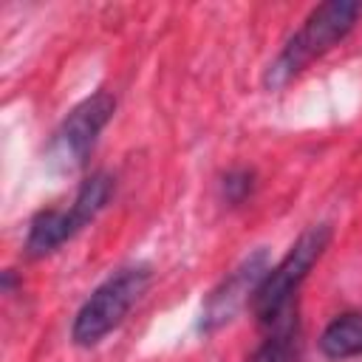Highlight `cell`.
<instances>
[{
  "instance_id": "6da1fadb",
  "label": "cell",
  "mask_w": 362,
  "mask_h": 362,
  "mask_svg": "<svg viewBox=\"0 0 362 362\" xmlns=\"http://www.w3.org/2000/svg\"><path fill=\"white\" fill-rule=\"evenodd\" d=\"M359 3L354 0H328L320 3L305 23L288 37V42L280 48V54L269 62L263 74V85L269 90L286 88L297 74H303L317 57L331 51L337 42L348 37V31L356 25Z\"/></svg>"
},
{
  "instance_id": "7a4b0ae2",
  "label": "cell",
  "mask_w": 362,
  "mask_h": 362,
  "mask_svg": "<svg viewBox=\"0 0 362 362\" xmlns=\"http://www.w3.org/2000/svg\"><path fill=\"white\" fill-rule=\"evenodd\" d=\"M328 240H331V226L314 223L291 243V249L280 257V263L269 269V274L263 277L252 300L255 320L263 328L272 325L283 311H288L297 303V288L303 286L308 272L317 266V260L328 249Z\"/></svg>"
},
{
  "instance_id": "3957f363",
  "label": "cell",
  "mask_w": 362,
  "mask_h": 362,
  "mask_svg": "<svg viewBox=\"0 0 362 362\" xmlns=\"http://www.w3.org/2000/svg\"><path fill=\"white\" fill-rule=\"evenodd\" d=\"M150 283V266L136 263L113 272L105 283H99L90 297L82 303V308L74 317L71 337L76 345H96L102 337H107L139 303Z\"/></svg>"
},
{
  "instance_id": "277c9868",
  "label": "cell",
  "mask_w": 362,
  "mask_h": 362,
  "mask_svg": "<svg viewBox=\"0 0 362 362\" xmlns=\"http://www.w3.org/2000/svg\"><path fill=\"white\" fill-rule=\"evenodd\" d=\"M113 110H116V96L110 90H96L79 105H74L45 144V167L57 175L76 173L88 161Z\"/></svg>"
},
{
  "instance_id": "5b68a950",
  "label": "cell",
  "mask_w": 362,
  "mask_h": 362,
  "mask_svg": "<svg viewBox=\"0 0 362 362\" xmlns=\"http://www.w3.org/2000/svg\"><path fill=\"white\" fill-rule=\"evenodd\" d=\"M269 249H255L252 255H246L206 297L204 308H201V331H218L221 325L232 322L235 314L243 305H252L257 286L263 283V277L269 274Z\"/></svg>"
},
{
  "instance_id": "8992f818",
  "label": "cell",
  "mask_w": 362,
  "mask_h": 362,
  "mask_svg": "<svg viewBox=\"0 0 362 362\" xmlns=\"http://www.w3.org/2000/svg\"><path fill=\"white\" fill-rule=\"evenodd\" d=\"M300 317H297V303L283 311L272 325H266L263 342L255 348V354L246 362H300Z\"/></svg>"
},
{
  "instance_id": "52a82bcc",
  "label": "cell",
  "mask_w": 362,
  "mask_h": 362,
  "mask_svg": "<svg viewBox=\"0 0 362 362\" xmlns=\"http://www.w3.org/2000/svg\"><path fill=\"white\" fill-rule=\"evenodd\" d=\"M113 189H116V181L107 170H96L79 184L71 206L65 209V218H68V226H71L74 235L79 229H85L107 206V201L113 198Z\"/></svg>"
},
{
  "instance_id": "ba28073f",
  "label": "cell",
  "mask_w": 362,
  "mask_h": 362,
  "mask_svg": "<svg viewBox=\"0 0 362 362\" xmlns=\"http://www.w3.org/2000/svg\"><path fill=\"white\" fill-rule=\"evenodd\" d=\"M320 351L334 362L362 356V311L337 314L320 334Z\"/></svg>"
},
{
  "instance_id": "9c48e42d",
  "label": "cell",
  "mask_w": 362,
  "mask_h": 362,
  "mask_svg": "<svg viewBox=\"0 0 362 362\" xmlns=\"http://www.w3.org/2000/svg\"><path fill=\"white\" fill-rule=\"evenodd\" d=\"M255 192V173L246 170V167H238V170H229L223 178H221V195L229 206H240L252 198Z\"/></svg>"
}]
</instances>
